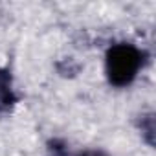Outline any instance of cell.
Listing matches in <instances>:
<instances>
[{"mask_svg":"<svg viewBox=\"0 0 156 156\" xmlns=\"http://www.w3.org/2000/svg\"><path fill=\"white\" fill-rule=\"evenodd\" d=\"M147 53L132 42H116L105 53V75L110 87L127 88L140 75Z\"/></svg>","mask_w":156,"mask_h":156,"instance_id":"cell-1","label":"cell"},{"mask_svg":"<svg viewBox=\"0 0 156 156\" xmlns=\"http://www.w3.org/2000/svg\"><path fill=\"white\" fill-rule=\"evenodd\" d=\"M19 103V94L15 90L13 73L9 68L0 66V114H9Z\"/></svg>","mask_w":156,"mask_h":156,"instance_id":"cell-2","label":"cell"},{"mask_svg":"<svg viewBox=\"0 0 156 156\" xmlns=\"http://www.w3.org/2000/svg\"><path fill=\"white\" fill-rule=\"evenodd\" d=\"M138 129H140V132H141V138L152 147V145H154V130H156V127H154V114L149 112V114L140 116Z\"/></svg>","mask_w":156,"mask_h":156,"instance_id":"cell-3","label":"cell"},{"mask_svg":"<svg viewBox=\"0 0 156 156\" xmlns=\"http://www.w3.org/2000/svg\"><path fill=\"white\" fill-rule=\"evenodd\" d=\"M46 156H70L68 143L61 138H51L46 143Z\"/></svg>","mask_w":156,"mask_h":156,"instance_id":"cell-4","label":"cell"},{"mask_svg":"<svg viewBox=\"0 0 156 156\" xmlns=\"http://www.w3.org/2000/svg\"><path fill=\"white\" fill-rule=\"evenodd\" d=\"M77 156H108V154H105L99 149H87V151H81Z\"/></svg>","mask_w":156,"mask_h":156,"instance_id":"cell-5","label":"cell"}]
</instances>
